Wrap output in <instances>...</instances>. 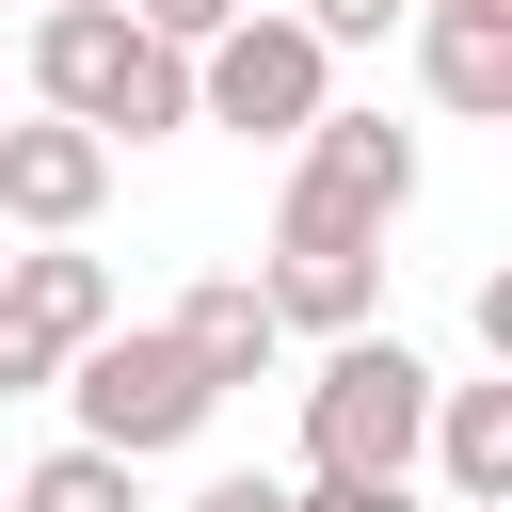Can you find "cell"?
Wrapping results in <instances>:
<instances>
[{"mask_svg": "<svg viewBox=\"0 0 512 512\" xmlns=\"http://www.w3.org/2000/svg\"><path fill=\"white\" fill-rule=\"evenodd\" d=\"M400 208H416V128L320 96V128L288 144V208H272V240H384Z\"/></svg>", "mask_w": 512, "mask_h": 512, "instance_id": "obj_4", "label": "cell"}, {"mask_svg": "<svg viewBox=\"0 0 512 512\" xmlns=\"http://www.w3.org/2000/svg\"><path fill=\"white\" fill-rule=\"evenodd\" d=\"M288 512H416V480H336V464H304Z\"/></svg>", "mask_w": 512, "mask_h": 512, "instance_id": "obj_14", "label": "cell"}, {"mask_svg": "<svg viewBox=\"0 0 512 512\" xmlns=\"http://www.w3.org/2000/svg\"><path fill=\"white\" fill-rule=\"evenodd\" d=\"M48 384H64V352H48V336H16V320H0V400H48Z\"/></svg>", "mask_w": 512, "mask_h": 512, "instance_id": "obj_16", "label": "cell"}, {"mask_svg": "<svg viewBox=\"0 0 512 512\" xmlns=\"http://www.w3.org/2000/svg\"><path fill=\"white\" fill-rule=\"evenodd\" d=\"M288 16H304V32H320V48H336V64H352V48H384V32H400V16H416V0H288Z\"/></svg>", "mask_w": 512, "mask_h": 512, "instance_id": "obj_13", "label": "cell"}, {"mask_svg": "<svg viewBox=\"0 0 512 512\" xmlns=\"http://www.w3.org/2000/svg\"><path fill=\"white\" fill-rule=\"evenodd\" d=\"M224 16H240V0H128V32H160V48H208Z\"/></svg>", "mask_w": 512, "mask_h": 512, "instance_id": "obj_15", "label": "cell"}, {"mask_svg": "<svg viewBox=\"0 0 512 512\" xmlns=\"http://www.w3.org/2000/svg\"><path fill=\"white\" fill-rule=\"evenodd\" d=\"M336 96V48L288 16V0H240L208 48H192V128H240V144H304Z\"/></svg>", "mask_w": 512, "mask_h": 512, "instance_id": "obj_3", "label": "cell"}, {"mask_svg": "<svg viewBox=\"0 0 512 512\" xmlns=\"http://www.w3.org/2000/svg\"><path fill=\"white\" fill-rule=\"evenodd\" d=\"M432 352L416 336H320V368H304V464H336V480H416V432H432Z\"/></svg>", "mask_w": 512, "mask_h": 512, "instance_id": "obj_1", "label": "cell"}, {"mask_svg": "<svg viewBox=\"0 0 512 512\" xmlns=\"http://www.w3.org/2000/svg\"><path fill=\"white\" fill-rule=\"evenodd\" d=\"M416 16H512V0H416Z\"/></svg>", "mask_w": 512, "mask_h": 512, "instance_id": "obj_18", "label": "cell"}, {"mask_svg": "<svg viewBox=\"0 0 512 512\" xmlns=\"http://www.w3.org/2000/svg\"><path fill=\"white\" fill-rule=\"evenodd\" d=\"M0 320L48 336V352H80V336H112L128 304H112V272H96L80 240H32V256H0Z\"/></svg>", "mask_w": 512, "mask_h": 512, "instance_id": "obj_11", "label": "cell"}, {"mask_svg": "<svg viewBox=\"0 0 512 512\" xmlns=\"http://www.w3.org/2000/svg\"><path fill=\"white\" fill-rule=\"evenodd\" d=\"M160 336H176V352L208 368V400H240V384H272V352H288V336H272V304H256V272H192Z\"/></svg>", "mask_w": 512, "mask_h": 512, "instance_id": "obj_9", "label": "cell"}, {"mask_svg": "<svg viewBox=\"0 0 512 512\" xmlns=\"http://www.w3.org/2000/svg\"><path fill=\"white\" fill-rule=\"evenodd\" d=\"M256 304H272V336H368L384 320V240H272Z\"/></svg>", "mask_w": 512, "mask_h": 512, "instance_id": "obj_6", "label": "cell"}, {"mask_svg": "<svg viewBox=\"0 0 512 512\" xmlns=\"http://www.w3.org/2000/svg\"><path fill=\"white\" fill-rule=\"evenodd\" d=\"M96 208H112V144L80 112H16L0 128V224L16 240H80Z\"/></svg>", "mask_w": 512, "mask_h": 512, "instance_id": "obj_5", "label": "cell"}, {"mask_svg": "<svg viewBox=\"0 0 512 512\" xmlns=\"http://www.w3.org/2000/svg\"><path fill=\"white\" fill-rule=\"evenodd\" d=\"M128 0H32V112H112V80H128Z\"/></svg>", "mask_w": 512, "mask_h": 512, "instance_id": "obj_7", "label": "cell"}, {"mask_svg": "<svg viewBox=\"0 0 512 512\" xmlns=\"http://www.w3.org/2000/svg\"><path fill=\"white\" fill-rule=\"evenodd\" d=\"M0 512H144V464H112V448H80V432H64Z\"/></svg>", "mask_w": 512, "mask_h": 512, "instance_id": "obj_12", "label": "cell"}, {"mask_svg": "<svg viewBox=\"0 0 512 512\" xmlns=\"http://www.w3.org/2000/svg\"><path fill=\"white\" fill-rule=\"evenodd\" d=\"M416 464L448 480V512H512V384H432Z\"/></svg>", "mask_w": 512, "mask_h": 512, "instance_id": "obj_10", "label": "cell"}, {"mask_svg": "<svg viewBox=\"0 0 512 512\" xmlns=\"http://www.w3.org/2000/svg\"><path fill=\"white\" fill-rule=\"evenodd\" d=\"M192 512H288V480H256V464H224V480H192Z\"/></svg>", "mask_w": 512, "mask_h": 512, "instance_id": "obj_17", "label": "cell"}, {"mask_svg": "<svg viewBox=\"0 0 512 512\" xmlns=\"http://www.w3.org/2000/svg\"><path fill=\"white\" fill-rule=\"evenodd\" d=\"M64 400H80V448H112V464H176L224 400H208V368L160 336V320H112V336H80L64 352Z\"/></svg>", "mask_w": 512, "mask_h": 512, "instance_id": "obj_2", "label": "cell"}, {"mask_svg": "<svg viewBox=\"0 0 512 512\" xmlns=\"http://www.w3.org/2000/svg\"><path fill=\"white\" fill-rule=\"evenodd\" d=\"M416 32V96L448 128H512V16H400Z\"/></svg>", "mask_w": 512, "mask_h": 512, "instance_id": "obj_8", "label": "cell"}]
</instances>
